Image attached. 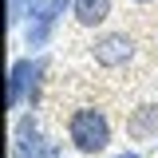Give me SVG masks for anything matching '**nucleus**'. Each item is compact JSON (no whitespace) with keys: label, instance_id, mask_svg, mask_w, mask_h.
Listing matches in <instances>:
<instances>
[{"label":"nucleus","instance_id":"1","mask_svg":"<svg viewBox=\"0 0 158 158\" xmlns=\"http://www.w3.org/2000/svg\"><path fill=\"white\" fill-rule=\"evenodd\" d=\"M67 138L75 142L79 154H103L111 146V123L95 107H79L75 115L67 118Z\"/></svg>","mask_w":158,"mask_h":158},{"label":"nucleus","instance_id":"2","mask_svg":"<svg viewBox=\"0 0 158 158\" xmlns=\"http://www.w3.org/2000/svg\"><path fill=\"white\" fill-rule=\"evenodd\" d=\"M131 56H135V40L127 32H107V36H99L91 44V59L99 67H127Z\"/></svg>","mask_w":158,"mask_h":158},{"label":"nucleus","instance_id":"3","mask_svg":"<svg viewBox=\"0 0 158 158\" xmlns=\"http://www.w3.org/2000/svg\"><path fill=\"white\" fill-rule=\"evenodd\" d=\"M63 8H71V0H48V8H44L40 16H32V28H28V48H44V44L52 40L59 16H63Z\"/></svg>","mask_w":158,"mask_h":158},{"label":"nucleus","instance_id":"4","mask_svg":"<svg viewBox=\"0 0 158 158\" xmlns=\"http://www.w3.org/2000/svg\"><path fill=\"white\" fill-rule=\"evenodd\" d=\"M16 158H52L56 154V146H44V138H40V127L32 118H24L16 127Z\"/></svg>","mask_w":158,"mask_h":158},{"label":"nucleus","instance_id":"5","mask_svg":"<svg viewBox=\"0 0 158 158\" xmlns=\"http://www.w3.org/2000/svg\"><path fill=\"white\" fill-rule=\"evenodd\" d=\"M44 67H48L44 59H36V63H32V59H16V63H12V79H8V107H20V99H24V91H28V83H32L36 75H44Z\"/></svg>","mask_w":158,"mask_h":158},{"label":"nucleus","instance_id":"6","mask_svg":"<svg viewBox=\"0 0 158 158\" xmlns=\"http://www.w3.org/2000/svg\"><path fill=\"white\" fill-rule=\"evenodd\" d=\"M127 135L131 138H154L158 135V103H142L127 115Z\"/></svg>","mask_w":158,"mask_h":158},{"label":"nucleus","instance_id":"7","mask_svg":"<svg viewBox=\"0 0 158 158\" xmlns=\"http://www.w3.org/2000/svg\"><path fill=\"white\" fill-rule=\"evenodd\" d=\"M71 12L83 28H95L111 16V0H71Z\"/></svg>","mask_w":158,"mask_h":158},{"label":"nucleus","instance_id":"8","mask_svg":"<svg viewBox=\"0 0 158 158\" xmlns=\"http://www.w3.org/2000/svg\"><path fill=\"white\" fill-rule=\"evenodd\" d=\"M44 8H48V0H8V20L24 24L28 16H40Z\"/></svg>","mask_w":158,"mask_h":158},{"label":"nucleus","instance_id":"9","mask_svg":"<svg viewBox=\"0 0 158 158\" xmlns=\"http://www.w3.org/2000/svg\"><path fill=\"white\" fill-rule=\"evenodd\" d=\"M131 4H150V0H131Z\"/></svg>","mask_w":158,"mask_h":158},{"label":"nucleus","instance_id":"10","mask_svg":"<svg viewBox=\"0 0 158 158\" xmlns=\"http://www.w3.org/2000/svg\"><path fill=\"white\" fill-rule=\"evenodd\" d=\"M118 158H138V154H118Z\"/></svg>","mask_w":158,"mask_h":158}]
</instances>
